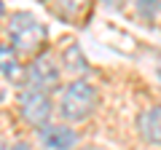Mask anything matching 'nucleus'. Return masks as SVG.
<instances>
[{"instance_id": "obj_1", "label": "nucleus", "mask_w": 161, "mask_h": 150, "mask_svg": "<svg viewBox=\"0 0 161 150\" xmlns=\"http://www.w3.org/2000/svg\"><path fill=\"white\" fill-rule=\"evenodd\" d=\"M99 104V91L89 81H73L59 97V113L64 121L80 123L92 115Z\"/></svg>"}, {"instance_id": "obj_2", "label": "nucleus", "mask_w": 161, "mask_h": 150, "mask_svg": "<svg viewBox=\"0 0 161 150\" xmlns=\"http://www.w3.org/2000/svg\"><path fill=\"white\" fill-rule=\"evenodd\" d=\"M8 35L16 51H38L46 43V27L27 11H16L8 19Z\"/></svg>"}, {"instance_id": "obj_3", "label": "nucleus", "mask_w": 161, "mask_h": 150, "mask_svg": "<svg viewBox=\"0 0 161 150\" xmlns=\"http://www.w3.org/2000/svg\"><path fill=\"white\" fill-rule=\"evenodd\" d=\"M51 110H54L51 99H48L46 91H40V88L30 86V88H24L19 94V113H22V118L30 126L43 129L48 123V118H51Z\"/></svg>"}, {"instance_id": "obj_4", "label": "nucleus", "mask_w": 161, "mask_h": 150, "mask_svg": "<svg viewBox=\"0 0 161 150\" xmlns=\"http://www.w3.org/2000/svg\"><path fill=\"white\" fill-rule=\"evenodd\" d=\"M27 72H30L32 86L40 88V91H46V94H48V88H54L59 83V70H57V64H54V59L48 54H40L38 59H32Z\"/></svg>"}, {"instance_id": "obj_5", "label": "nucleus", "mask_w": 161, "mask_h": 150, "mask_svg": "<svg viewBox=\"0 0 161 150\" xmlns=\"http://www.w3.org/2000/svg\"><path fill=\"white\" fill-rule=\"evenodd\" d=\"M40 139L48 150H73L78 142V134L70 126H43Z\"/></svg>"}, {"instance_id": "obj_6", "label": "nucleus", "mask_w": 161, "mask_h": 150, "mask_svg": "<svg viewBox=\"0 0 161 150\" xmlns=\"http://www.w3.org/2000/svg\"><path fill=\"white\" fill-rule=\"evenodd\" d=\"M137 129L142 134V139H148L150 145H161V104L145 110L137 118Z\"/></svg>"}, {"instance_id": "obj_7", "label": "nucleus", "mask_w": 161, "mask_h": 150, "mask_svg": "<svg viewBox=\"0 0 161 150\" xmlns=\"http://www.w3.org/2000/svg\"><path fill=\"white\" fill-rule=\"evenodd\" d=\"M0 72L11 78V81H19L22 78V64L16 59V51L11 46H0Z\"/></svg>"}, {"instance_id": "obj_8", "label": "nucleus", "mask_w": 161, "mask_h": 150, "mask_svg": "<svg viewBox=\"0 0 161 150\" xmlns=\"http://www.w3.org/2000/svg\"><path fill=\"white\" fill-rule=\"evenodd\" d=\"M64 70H70V72H86L89 70V64H86V59H83L78 46H70L64 51Z\"/></svg>"}, {"instance_id": "obj_9", "label": "nucleus", "mask_w": 161, "mask_h": 150, "mask_svg": "<svg viewBox=\"0 0 161 150\" xmlns=\"http://www.w3.org/2000/svg\"><path fill=\"white\" fill-rule=\"evenodd\" d=\"M11 150H32V147H30L27 142H16V145H14V147H11Z\"/></svg>"}, {"instance_id": "obj_10", "label": "nucleus", "mask_w": 161, "mask_h": 150, "mask_svg": "<svg viewBox=\"0 0 161 150\" xmlns=\"http://www.w3.org/2000/svg\"><path fill=\"white\" fill-rule=\"evenodd\" d=\"M3 13H6V6H3V3H0V16H3Z\"/></svg>"}, {"instance_id": "obj_11", "label": "nucleus", "mask_w": 161, "mask_h": 150, "mask_svg": "<svg viewBox=\"0 0 161 150\" xmlns=\"http://www.w3.org/2000/svg\"><path fill=\"white\" fill-rule=\"evenodd\" d=\"M0 150H6V145H3V142H0Z\"/></svg>"}]
</instances>
